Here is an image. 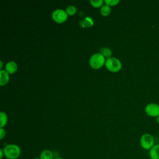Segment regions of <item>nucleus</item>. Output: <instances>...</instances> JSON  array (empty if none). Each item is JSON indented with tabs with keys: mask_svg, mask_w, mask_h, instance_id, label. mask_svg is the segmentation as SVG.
<instances>
[{
	"mask_svg": "<svg viewBox=\"0 0 159 159\" xmlns=\"http://www.w3.org/2000/svg\"><path fill=\"white\" fill-rule=\"evenodd\" d=\"M111 7L105 4L103 5L101 9H100V12L102 16H107L111 14Z\"/></svg>",
	"mask_w": 159,
	"mask_h": 159,
	"instance_id": "obj_14",
	"label": "nucleus"
},
{
	"mask_svg": "<svg viewBox=\"0 0 159 159\" xmlns=\"http://www.w3.org/2000/svg\"><path fill=\"white\" fill-rule=\"evenodd\" d=\"M9 80V74L4 70L0 71V85L1 86L6 85Z\"/></svg>",
	"mask_w": 159,
	"mask_h": 159,
	"instance_id": "obj_9",
	"label": "nucleus"
},
{
	"mask_svg": "<svg viewBox=\"0 0 159 159\" xmlns=\"http://www.w3.org/2000/svg\"><path fill=\"white\" fill-rule=\"evenodd\" d=\"M7 122V116L4 112H0V127L3 128Z\"/></svg>",
	"mask_w": 159,
	"mask_h": 159,
	"instance_id": "obj_13",
	"label": "nucleus"
},
{
	"mask_svg": "<svg viewBox=\"0 0 159 159\" xmlns=\"http://www.w3.org/2000/svg\"><path fill=\"white\" fill-rule=\"evenodd\" d=\"M34 159H40V158H34Z\"/></svg>",
	"mask_w": 159,
	"mask_h": 159,
	"instance_id": "obj_23",
	"label": "nucleus"
},
{
	"mask_svg": "<svg viewBox=\"0 0 159 159\" xmlns=\"http://www.w3.org/2000/svg\"><path fill=\"white\" fill-rule=\"evenodd\" d=\"M40 159H53L55 157H53V152L48 149L43 150L40 154Z\"/></svg>",
	"mask_w": 159,
	"mask_h": 159,
	"instance_id": "obj_11",
	"label": "nucleus"
},
{
	"mask_svg": "<svg viewBox=\"0 0 159 159\" xmlns=\"http://www.w3.org/2000/svg\"><path fill=\"white\" fill-rule=\"evenodd\" d=\"M6 135V131L3 128H0V139L2 140Z\"/></svg>",
	"mask_w": 159,
	"mask_h": 159,
	"instance_id": "obj_18",
	"label": "nucleus"
},
{
	"mask_svg": "<svg viewBox=\"0 0 159 159\" xmlns=\"http://www.w3.org/2000/svg\"><path fill=\"white\" fill-rule=\"evenodd\" d=\"M4 155V153L3 149L1 148L0 149V159H2V157Z\"/></svg>",
	"mask_w": 159,
	"mask_h": 159,
	"instance_id": "obj_19",
	"label": "nucleus"
},
{
	"mask_svg": "<svg viewBox=\"0 0 159 159\" xmlns=\"http://www.w3.org/2000/svg\"><path fill=\"white\" fill-rule=\"evenodd\" d=\"M93 25H94V20L92 19V17L89 16H86L83 20H81L79 23V25L83 28L91 27Z\"/></svg>",
	"mask_w": 159,
	"mask_h": 159,
	"instance_id": "obj_7",
	"label": "nucleus"
},
{
	"mask_svg": "<svg viewBox=\"0 0 159 159\" xmlns=\"http://www.w3.org/2000/svg\"><path fill=\"white\" fill-rule=\"evenodd\" d=\"M4 156L7 159H17L21 153L20 147L16 144H8L3 148Z\"/></svg>",
	"mask_w": 159,
	"mask_h": 159,
	"instance_id": "obj_1",
	"label": "nucleus"
},
{
	"mask_svg": "<svg viewBox=\"0 0 159 159\" xmlns=\"http://www.w3.org/2000/svg\"><path fill=\"white\" fill-rule=\"evenodd\" d=\"M140 143L142 148L146 150H150L155 145V139L151 134L146 133L141 136Z\"/></svg>",
	"mask_w": 159,
	"mask_h": 159,
	"instance_id": "obj_4",
	"label": "nucleus"
},
{
	"mask_svg": "<svg viewBox=\"0 0 159 159\" xmlns=\"http://www.w3.org/2000/svg\"><path fill=\"white\" fill-rule=\"evenodd\" d=\"M5 70L9 74H13L17 70V63L14 61H8L5 66Z\"/></svg>",
	"mask_w": 159,
	"mask_h": 159,
	"instance_id": "obj_8",
	"label": "nucleus"
},
{
	"mask_svg": "<svg viewBox=\"0 0 159 159\" xmlns=\"http://www.w3.org/2000/svg\"><path fill=\"white\" fill-rule=\"evenodd\" d=\"M105 58L99 53H96L92 55L89 61L90 66L95 70L101 68L104 65H105Z\"/></svg>",
	"mask_w": 159,
	"mask_h": 159,
	"instance_id": "obj_2",
	"label": "nucleus"
},
{
	"mask_svg": "<svg viewBox=\"0 0 159 159\" xmlns=\"http://www.w3.org/2000/svg\"><path fill=\"white\" fill-rule=\"evenodd\" d=\"M106 68L111 72H118L122 68V63L120 61L114 57H111L106 60Z\"/></svg>",
	"mask_w": 159,
	"mask_h": 159,
	"instance_id": "obj_3",
	"label": "nucleus"
},
{
	"mask_svg": "<svg viewBox=\"0 0 159 159\" xmlns=\"http://www.w3.org/2000/svg\"><path fill=\"white\" fill-rule=\"evenodd\" d=\"M2 65H3V63H2V61L1 60L0 61V68L2 70Z\"/></svg>",
	"mask_w": 159,
	"mask_h": 159,
	"instance_id": "obj_20",
	"label": "nucleus"
},
{
	"mask_svg": "<svg viewBox=\"0 0 159 159\" xmlns=\"http://www.w3.org/2000/svg\"><path fill=\"white\" fill-rule=\"evenodd\" d=\"M120 2L119 0H104L105 4L109 6H113L117 5Z\"/></svg>",
	"mask_w": 159,
	"mask_h": 159,
	"instance_id": "obj_17",
	"label": "nucleus"
},
{
	"mask_svg": "<svg viewBox=\"0 0 159 159\" xmlns=\"http://www.w3.org/2000/svg\"><path fill=\"white\" fill-rule=\"evenodd\" d=\"M91 4L92 6L94 7H102L103 6V3L104 2V1L103 0H90L89 1Z\"/></svg>",
	"mask_w": 159,
	"mask_h": 159,
	"instance_id": "obj_16",
	"label": "nucleus"
},
{
	"mask_svg": "<svg viewBox=\"0 0 159 159\" xmlns=\"http://www.w3.org/2000/svg\"><path fill=\"white\" fill-rule=\"evenodd\" d=\"M65 11L68 16H73L76 12V8L73 5H70L66 7Z\"/></svg>",
	"mask_w": 159,
	"mask_h": 159,
	"instance_id": "obj_15",
	"label": "nucleus"
},
{
	"mask_svg": "<svg viewBox=\"0 0 159 159\" xmlns=\"http://www.w3.org/2000/svg\"><path fill=\"white\" fill-rule=\"evenodd\" d=\"M99 53H101L104 58H109L111 57L112 50L108 47H102L100 49Z\"/></svg>",
	"mask_w": 159,
	"mask_h": 159,
	"instance_id": "obj_12",
	"label": "nucleus"
},
{
	"mask_svg": "<svg viewBox=\"0 0 159 159\" xmlns=\"http://www.w3.org/2000/svg\"><path fill=\"white\" fill-rule=\"evenodd\" d=\"M146 114L150 117H158L159 116V105L156 103H150L145 109Z\"/></svg>",
	"mask_w": 159,
	"mask_h": 159,
	"instance_id": "obj_6",
	"label": "nucleus"
},
{
	"mask_svg": "<svg viewBox=\"0 0 159 159\" xmlns=\"http://www.w3.org/2000/svg\"><path fill=\"white\" fill-rule=\"evenodd\" d=\"M150 159H159V144L155 145L149 150Z\"/></svg>",
	"mask_w": 159,
	"mask_h": 159,
	"instance_id": "obj_10",
	"label": "nucleus"
},
{
	"mask_svg": "<svg viewBox=\"0 0 159 159\" xmlns=\"http://www.w3.org/2000/svg\"><path fill=\"white\" fill-rule=\"evenodd\" d=\"M157 122L159 124V116L157 117Z\"/></svg>",
	"mask_w": 159,
	"mask_h": 159,
	"instance_id": "obj_22",
	"label": "nucleus"
},
{
	"mask_svg": "<svg viewBox=\"0 0 159 159\" xmlns=\"http://www.w3.org/2000/svg\"><path fill=\"white\" fill-rule=\"evenodd\" d=\"M68 15L66 11L62 9H56L52 14V17L53 20L57 23H63L65 22L68 19Z\"/></svg>",
	"mask_w": 159,
	"mask_h": 159,
	"instance_id": "obj_5",
	"label": "nucleus"
},
{
	"mask_svg": "<svg viewBox=\"0 0 159 159\" xmlns=\"http://www.w3.org/2000/svg\"><path fill=\"white\" fill-rule=\"evenodd\" d=\"M53 159H64V158H61V157H55Z\"/></svg>",
	"mask_w": 159,
	"mask_h": 159,
	"instance_id": "obj_21",
	"label": "nucleus"
}]
</instances>
